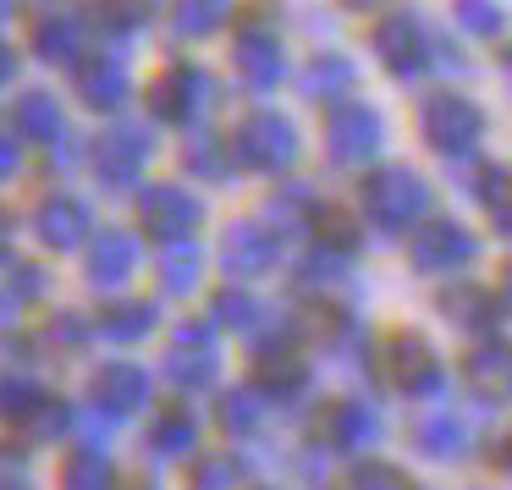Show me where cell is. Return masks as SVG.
Here are the masks:
<instances>
[{
	"label": "cell",
	"mask_w": 512,
	"mask_h": 490,
	"mask_svg": "<svg viewBox=\"0 0 512 490\" xmlns=\"http://www.w3.org/2000/svg\"><path fill=\"white\" fill-rule=\"evenodd\" d=\"M430 204H435V193L413 166H375L358 182V210H364V221L375 232H391V237L413 232L430 215Z\"/></svg>",
	"instance_id": "obj_1"
},
{
	"label": "cell",
	"mask_w": 512,
	"mask_h": 490,
	"mask_svg": "<svg viewBox=\"0 0 512 490\" xmlns=\"http://www.w3.org/2000/svg\"><path fill=\"white\" fill-rule=\"evenodd\" d=\"M419 138L441 160H468L485 138V111L463 89H430L419 100Z\"/></svg>",
	"instance_id": "obj_2"
},
{
	"label": "cell",
	"mask_w": 512,
	"mask_h": 490,
	"mask_svg": "<svg viewBox=\"0 0 512 490\" xmlns=\"http://www.w3.org/2000/svg\"><path fill=\"white\" fill-rule=\"evenodd\" d=\"M226 144H232V166L254 171V177H287V171L298 166V155H303L298 127H292V116H281V111H254Z\"/></svg>",
	"instance_id": "obj_3"
},
{
	"label": "cell",
	"mask_w": 512,
	"mask_h": 490,
	"mask_svg": "<svg viewBox=\"0 0 512 490\" xmlns=\"http://www.w3.org/2000/svg\"><path fill=\"white\" fill-rule=\"evenodd\" d=\"M386 149V116L375 111L369 100H336L325 111V155L331 166L358 171Z\"/></svg>",
	"instance_id": "obj_4"
},
{
	"label": "cell",
	"mask_w": 512,
	"mask_h": 490,
	"mask_svg": "<svg viewBox=\"0 0 512 490\" xmlns=\"http://www.w3.org/2000/svg\"><path fill=\"white\" fill-rule=\"evenodd\" d=\"M479 259V237L452 215H424L408 232V265L419 276H457Z\"/></svg>",
	"instance_id": "obj_5"
},
{
	"label": "cell",
	"mask_w": 512,
	"mask_h": 490,
	"mask_svg": "<svg viewBox=\"0 0 512 490\" xmlns=\"http://www.w3.org/2000/svg\"><path fill=\"white\" fill-rule=\"evenodd\" d=\"M369 45H375L380 67L391 72L397 83H413L419 72H430V50H435V34L430 23H424L419 12H408V6H397V12H386L375 23V34H369Z\"/></svg>",
	"instance_id": "obj_6"
},
{
	"label": "cell",
	"mask_w": 512,
	"mask_h": 490,
	"mask_svg": "<svg viewBox=\"0 0 512 490\" xmlns=\"http://www.w3.org/2000/svg\"><path fill=\"white\" fill-rule=\"evenodd\" d=\"M149 111L166 127H199L215 111V78L193 61H177L171 72H160L155 89H149Z\"/></svg>",
	"instance_id": "obj_7"
},
{
	"label": "cell",
	"mask_w": 512,
	"mask_h": 490,
	"mask_svg": "<svg viewBox=\"0 0 512 490\" xmlns=\"http://www.w3.org/2000/svg\"><path fill=\"white\" fill-rule=\"evenodd\" d=\"M380 364H386L391 391H402V397H441V386H446L441 353H435L419 331H391Z\"/></svg>",
	"instance_id": "obj_8"
},
{
	"label": "cell",
	"mask_w": 512,
	"mask_h": 490,
	"mask_svg": "<svg viewBox=\"0 0 512 490\" xmlns=\"http://www.w3.org/2000/svg\"><path fill=\"white\" fill-rule=\"evenodd\" d=\"M149 155H155V138H149L144 127H105V133L89 144L94 182H100L105 193H127L138 177H144Z\"/></svg>",
	"instance_id": "obj_9"
},
{
	"label": "cell",
	"mask_w": 512,
	"mask_h": 490,
	"mask_svg": "<svg viewBox=\"0 0 512 490\" xmlns=\"http://www.w3.org/2000/svg\"><path fill=\"white\" fill-rule=\"evenodd\" d=\"M138 226L155 232L160 243H188L204 226V204L182 182H149V188H138Z\"/></svg>",
	"instance_id": "obj_10"
},
{
	"label": "cell",
	"mask_w": 512,
	"mask_h": 490,
	"mask_svg": "<svg viewBox=\"0 0 512 490\" xmlns=\"http://www.w3.org/2000/svg\"><path fill=\"white\" fill-rule=\"evenodd\" d=\"M149 402V369L133 364V358H111V364L94 369L89 380V413L105 424L127 419V413H138Z\"/></svg>",
	"instance_id": "obj_11"
},
{
	"label": "cell",
	"mask_w": 512,
	"mask_h": 490,
	"mask_svg": "<svg viewBox=\"0 0 512 490\" xmlns=\"http://www.w3.org/2000/svg\"><path fill=\"white\" fill-rule=\"evenodd\" d=\"M221 265L232 270L237 281L270 276L281 265V232L265 221H232L221 232Z\"/></svg>",
	"instance_id": "obj_12"
},
{
	"label": "cell",
	"mask_w": 512,
	"mask_h": 490,
	"mask_svg": "<svg viewBox=\"0 0 512 490\" xmlns=\"http://www.w3.org/2000/svg\"><path fill=\"white\" fill-rule=\"evenodd\" d=\"M232 61H237V78H243L254 94H270L281 78H287V50H281L276 28L259 23V17H254V23H243Z\"/></svg>",
	"instance_id": "obj_13"
},
{
	"label": "cell",
	"mask_w": 512,
	"mask_h": 490,
	"mask_svg": "<svg viewBox=\"0 0 512 490\" xmlns=\"http://www.w3.org/2000/svg\"><path fill=\"white\" fill-rule=\"evenodd\" d=\"M34 237L56 254L67 248H83L94 237V210L78 199V193H50V199L34 204Z\"/></svg>",
	"instance_id": "obj_14"
},
{
	"label": "cell",
	"mask_w": 512,
	"mask_h": 490,
	"mask_svg": "<svg viewBox=\"0 0 512 490\" xmlns=\"http://www.w3.org/2000/svg\"><path fill=\"white\" fill-rule=\"evenodd\" d=\"M89 281L94 287H127V281L138 276V265H144V243H138V232H127V226H105V232L89 237Z\"/></svg>",
	"instance_id": "obj_15"
},
{
	"label": "cell",
	"mask_w": 512,
	"mask_h": 490,
	"mask_svg": "<svg viewBox=\"0 0 512 490\" xmlns=\"http://www.w3.org/2000/svg\"><path fill=\"white\" fill-rule=\"evenodd\" d=\"M463 386L474 391L479 402H512V342L501 336H479L463 358Z\"/></svg>",
	"instance_id": "obj_16"
},
{
	"label": "cell",
	"mask_w": 512,
	"mask_h": 490,
	"mask_svg": "<svg viewBox=\"0 0 512 490\" xmlns=\"http://www.w3.org/2000/svg\"><path fill=\"white\" fill-rule=\"evenodd\" d=\"M325 446L331 452H347V457H358V452H369V446L380 441V413L369 408L364 397H342V402H331L325 408Z\"/></svg>",
	"instance_id": "obj_17"
},
{
	"label": "cell",
	"mask_w": 512,
	"mask_h": 490,
	"mask_svg": "<svg viewBox=\"0 0 512 490\" xmlns=\"http://www.w3.org/2000/svg\"><path fill=\"white\" fill-rule=\"evenodd\" d=\"M78 94L89 111H122L127 100H133V78H127V67L116 56H83L78 61Z\"/></svg>",
	"instance_id": "obj_18"
},
{
	"label": "cell",
	"mask_w": 512,
	"mask_h": 490,
	"mask_svg": "<svg viewBox=\"0 0 512 490\" xmlns=\"http://www.w3.org/2000/svg\"><path fill=\"white\" fill-rule=\"evenodd\" d=\"M83 34H89V17L72 12V6H45V12L34 17V50H39L45 61H56V67L78 61Z\"/></svg>",
	"instance_id": "obj_19"
},
{
	"label": "cell",
	"mask_w": 512,
	"mask_h": 490,
	"mask_svg": "<svg viewBox=\"0 0 512 490\" xmlns=\"http://www.w3.org/2000/svg\"><path fill=\"white\" fill-rule=\"evenodd\" d=\"M12 133L23 144H61L67 138V111H61V100L50 89H28L12 105Z\"/></svg>",
	"instance_id": "obj_20"
},
{
	"label": "cell",
	"mask_w": 512,
	"mask_h": 490,
	"mask_svg": "<svg viewBox=\"0 0 512 490\" xmlns=\"http://www.w3.org/2000/svg\"><path fill=\"white\" fill-rule=\"evenodd\" d=\"M441 314L468 336H496L501 303H496V292H485L479 281H457V287L441 292Z\"/></svg>",
	"instance_id": "obj_21"
},
{
	"label": "cell",
	"mask_w": 512,
	"mask_h": 490,
	"mask_svg": "<svg viewBox=\"0 0 512 490\" xmlns=\"http://www.w3.org/2000/svg\"><path fill=\"white\" fill-rule=\"evenodd\" d=\"M358 83V67L353 56H342V50H314L309 61H303L298 72V94L303 100H347V89Z\"/></svg>",
	"instance_id": "obj_22"
},
{
	"label": "cell",
	"mask_w": 512,
	"mask_h": 490,
	"mask_svg": "<svg viewBox=\"0 0 512 490\" xmlns=\"http://www.w3.org/2000/svg\"><path fill=\"white\" fill-rule=\"evenodd\" d=\"M468 193H474V204L485 210V221L496 226V237H507V243H512V166L485 160V166L468 177Z\"/></svg>",
	"instance_id": "obj_23"
},
{
	"label": "cell",
	"mask_w": 512,
	"mask_h": 490,
	"mask_svg": "<svg viewBox=\"0 0 512 490\" xmlns=\"http://www.w3.org/2000/svg\"><path fill=\"white\" fill-rule=\"evenodd\" d=\"M413 446H419L424 457H435V463H457V457L468 452V424L457 419L452 408H430L413 424Z\"/></svg>",
	"instance_id": "obj_24"
},
{
	"label": "cell",
	"mask_w": 512,
	"mask_h": 490,
	"mask_svg": "<svg viewBox=\"0 0 512 490\" xmlns=\"http://www.w3.org/2000/svg\"><path fill=\"white\" fill-rule=\"evenodd\" d=\"M254 380H259V397H298L303 386H309V364H303L298 353H287V347H259L254 358Z\"/></svg>",
	"instance_id": "obj_25"
},
{
	"label": "cell",
	"mask_w": 512,
	"mask_h": 490,
	"mask_svg": "<svg viewBox=\"0 0 512 490\" xmlns=\"http://www.w3.org/2000/svg\"><path fill=\"white\" fill-rule=\"evenodd\" d=\"M210 325H226V331H243L259 342V336L276 325V309H265V303L248 298V292H221V298L210 303Z\"/></svg>",
	"instance_id": "obj_26"
},
{
	"label": "cell",
	"mask_w": 512,
	"mask_h": 490,
	"mask_svg": "<svg viewBox=\"0 0 512 490\" xmlns=\"http://www.w3.org/2000/svg\"><path fill=\"white\" fill-rule=\"evenodd\" d=\"M215 375H221V353H215V347H171L166 380L177 391H210Z\"/></svg>",
	"instance_id": "obj_27"
},
{
	"label": "cell",
	"mask_w": 512,
	"mask_h": 490,
	"mask_svg": "<svg viewBox=\"0 0 512 490\" xmlns=\"http://www.w3.org/2000/svg\"><path fill=\"white\" fill-rule=\"evenodd\" d=\"M204 281V254L188 243H166V254H160V292L166 298H188V292H199Z\"/></svg>",
	"instance_id": "obj_28"
},
{
	"label": "cell",
	"mask_w": 512,
	"mask_h": 490,
	"mask_svg": "<svg viewBox=\"0 0 512 490\" xmlns=\"http://www.w3.org/2000/svg\"><path fill=\"white\" fill-rule=\"evenodd\" d=\"M193 446H199V419L188 408H166L149 424V452L155 457H188Z\"/></svg>",
	"instance_id": "obj_29"
},
{
	"label": "cell",
	"mask_w": 512,
	"mask_h": 490,
	"mask_svg": "<svg viewBox=\"0 0 512 490\" xmlns=\"http://www.w3.org/2000/svg\"><path fill=\"white\" fill-rule=\"evenodd\" d=\"M232 0H171V34L182 39H210L215 28H226Z\"/></svg>",
	"instance_id": "obj_30"
},
{
	"label": "cell",
	"mask_w": 512,
	"mask_h": 490,
	"mask_svg": "<svg viewBox=\"0 0 512 490\" xmlns=\"http://www.w3.org/2000/svg\"><path fill=\"white\" fill-rule=\"evenodd\" d=\"M50 276L39 265H23V259H12V265H0V320H12L23 303L45 298Z\"/></svg>",
	"instance_id": "obj_31"
},
{
	"label": "cell",
	"mask_w": 512,
	"mask_h": 490,
	"mask_svg": "<svg viewBox=\"0 0 512 490\" xmlns=\"http://www.w3.org/2000/svg\"><path fill=\"white\" fill-rule=\"evenodd\" d=\"M89 23L100 28L105 39H133V34H144V23H149V0H94Z\"/></svg>",
	"instance_id": "obj_32"
},
{
	"label": "cell",
	"mask_w": 512,
	"mask_h": 490,
	"mask_svg": "<svg viewBox=\"0 0 512 490\" xmlns=\"http://www.w3.org/2000/svg\"><path fill=\"white\" fill-rule=\"evenodd\" d=\"M182 166L193 171V177H204V182H232V144H221L215 133H193L188 138V149H182Z\"/></svg>",
	"instance_id": "obj_33"
},
{
	"label": "cell",
	"mask_w": 512,
	"mask_h": 490,
	"mask_svg": "<svg viewBox=\"0 0 512 490\" xmlns=\"http://www.w3.org/2000/svg\"><path fill=\"white\" fill-rule=\"evenodd\" d=\"M155 325H160L155 303H111L100 314V331L111 342H144V336H155Z\"/></svg>",
	"instance_id": "obj_34"
},
{
	"label": "cell",
	"mask_w": 512,
	"mask_h": 490,
	"mask_svg": "<svg viewBox=\"0 0 512 490\" xmlns=\"http://www.w3.org/2000/svg\"><path fill=\"white\" fill-rule=\"evenodd\" d=\"M452 17L468 39H501L507 34V6H501V0H452Z\"/></svg>",
	"instance_id": "obj_35"
},
{
	"label": "cell",
	"mask_w": 512,
	"mask_h": 490,
	"mask_svg": "<svg viewBox=\"0 0 512 490\" xmlns=\"http://www.w3.org/2000/svg\"><path fill=\"white\" fill-rule=\"evenodd\" d=\"M61 479H67V490H111L116 485V468H111V457H105L100 446H83V452L67 457Z\"/></svg>",
	"instance_id": "obj_36"
},
{
	"label": "cell",
	"mask_w": 512,
	"mask_h": 490,
	"mask_svg": "<svg viewBox=\"0 0 512 490\" xmlns=\"http://www.w3.org/2000/svg\"><path fill=\"white\" fill-rule=\"evenodd\" d=\"M298 281H303V287H314V292L347 287V281H353V259H347V254H331V248H314V254L298 265Z\"/></svg>",
	"instance_id": "obj_37"
},
{
	"label": "cell",
	"mask_w": 512,
	"mask_h": 490,
	"mask_svg": "<svg viewBox=\"0 0 512 490\" xmlns=\"http://www.w3.org/2000/svg\"><path fill=\"white\" fill-rule=\"evenodd\" d=\"M215 419H221V430H232V435H248V430H259V419H265V397L259 391H226L221 397V408H215Z\"/></svg>",
	"instance_id": "obj_38"
},
{
	"label": "cell",
	"mask_w": 512,
	"mask_h": 490,
	"mask_svg": "<svg viewBox=\"0 0 512 490\" xmlns=\"http://www.w3.org/2000/svg\"><path fill=\"white\" fill-rule=\"evenodd\" d=\"M347 490H419L397 463H380V457H364V463L347 474Z\"/></svg>",
	"instance_id": "obj_39"
},
{
	"label": "cell",
	"mask_w": 512,
	"mask_h": 490,
	"mask_svg": "<svg viewBox=\"0 0 512 490\" xmlns=\"http://www.w3.org/2000/svg\"><path fill=\"white\" fill-rule=\"evenodd\" d=\"M50 402V391H39L34 380H0V413L6 419H23V424H34V413Z\"/></svg>",
	"instance_id": "obj_40"
},
{
	"label": "cell",
	"mask_w": 512,
	"mask_h": 490,
	"mask_svg": "<svg viewBox=\"0 0 512 490\" xmlns=\"http://www.w3.org/2000/svg\"><path fill=\"white\" fill-rule=\"evenodd\" d=\"M193 490H237V463L232 457H204L193 468Z\"/></svg>",
	"instance_id": "obj_41"
},
{
	"label": "cell",
	"mask_w": 512,
	"mask_h": 490,
	"mask_svg": "<svg viewBox=\"0 0 512 490\" xmlns=\"http://www.w3.org/2000/svg\"><path fill=\"white\" fill-rule=\"evenodd\" d=\"M50 342H56V347H83V342H89L83 314H56V320H50Z\"/></svg>",
	"instance_id": "obj_42"
},
{
	"label": "cell",
	"mask_w": 512,
	"mask_h": 490,
	"mask_svg": "<svg viewBox=\"0 0 512 490\" xmlns=\"http://www.w3.org/2000/svg\"><path fill=\"white\" fill-rule=\"evenodd\" d=\"M17 160H23V155H17V144H12V138H0V182L17 177Z\"/></svg>",
	"instance_id": "obj_43"
},
{
	"label": "cell",
	"mask_w": 512,
	"mask_h": 490,
	"mask_svg": "<svg viewBox=\"0 0 512 490\" xmlns=\"http://www.w3.org/2000/svg\"><path fill=\"white\" fill-rule=\"evenodd\" d=\"M12 78H17V50H12V45H0V89H6Z\"/></svg>",
	"instance_id": "obj_44"
},
{
	"label": "cell",
	"mask_w": 512,
	"mask_h": 490,
	"mask_svg": "<svg viewBox=\"0 0 512 490\" xmlns=\"http://www.w3.org/2000/svg\"><path fill=\"white\" fill-rule=\"evenodd\" d=\"M496 303H501V309H507V314H512V265H507V270H501V287H496Z\"/></svg>",
	"instance_id": "obj_45"
},
{
	"label": "cell",
	"mask_w": 512,
	"mask_h": 490,
	"mask_svg": "<svg viewBox=\"0 0 512 490\" xmlns=\"http://www.w3.org/2000/svg\"><path fill=\"white\" fill-rule=\"evenodd\" d=\"M342 12H380V6H391V0H336Z\"/></svg>",
	"instance_id": "obj_46"
},
{
	"label": "cell",
	"mask_w": 512,
	"mask_h": 490,
	"mask_svg": "<svg viewBox=\"0 0 512 490\" xmlns=\"http://www.w3.org/2000/svg\"><path fill=\"white\" fill-rule=\"evenodd\" d=\"M6 243H12V215L0 210V248H6Z\"/></svg>",
	"instance_id": "obj_47"
},
{
	"label": "cell",
	"mask_w": 512,
	"mask_h": 490,
	"mask_svg": "<svg viewBox=\"0 0 512 490\" xmlns=\"http://www.w3.org/2000/svg\"><path fill=\"white\" fill-rule=\"evenodd\" d=\"M12 353H17V342L12 336H0V364H12Z\"/></svg>",
	"instance_id": "obj_48"
},
{
	"label": "cell",
	"mask_w": 512,
	"mask_h": 490,
	"mask_svg": "<svg viewBox=\"0 0 512 490\" xmlns=\"http://www.w3.org/2000/svg\"><path fill=\"white\" fill-rule=\"evenodd\" d=\"M501 78H507V89H512V45L501 50Z\"/></svg>",
	"instance_id": "obj_49"
},
{
	"label": "cell",
	"mask_w": 512,
	"mask_h": 490,
	"mask_svg": "<svg viewBox=\"0 0 512 490\" xmlns=\"http://www.w3.org/2000/svg\"><path fill=\"white\" fill-rule=\"evenodd\" d=\"M0 490H34L28 479H0Z\"/></svg>",
	"instance_id": "obj_50"
},
{
	"label": "cell",
	"mask_w": 512,
	"mask_h": 490,
	"mask_svg": "<svg viewBox=\"0 0 512 490\" xmlns=\"http://www.w3.org/2000/svg\"><path fill=\"white\" fill-rule=\"evenodd\" d=\"M501 468L512 474V441H501Z\"/></svg>",
	"instance_id": "obj_51"
},
{
	"label": "cell",
	"mask_w": 512,
	"mask_h": 490,
	"mask_svg": "<svg viewBox=\"0 0 512 490\" xmlns=\"http://www.w3.org/2000/svg\"><path fill=\"white\" fill-rule=\"evenodd\" d=\"M12 12H17V0H0V23H6Z\"/></svg>",
	"instance_id": "obj_52"
}]
</instances>
